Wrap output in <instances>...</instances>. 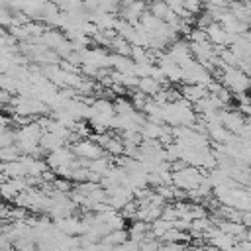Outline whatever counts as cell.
Segmentation results:
<instances>
[{"mask_svg":"<svg viewBox=\"0 0 251 251\" xmlns=\"http://www.w3.org/2000/svg\"><path fill=\"white\" fill-rule=\"evenodd\" d=\"M126 239H127V233L124 229H110L108 237H104V243L106 245H122Z\"/></svg>","mask_w":251,"mask_h":251,"instance_id":"cell-1","label":"cell"},{"mask_svg":"<svg viewBox=\"0 0 251 251\" xmlns=\"http://www.w3.org/2000/svg\"><path fill=\"white\" fill-rule=\"evenodd\" d=\"M169 227H173V224H171V222H155V224H153V233L161 237Z\"/></svg>","mask_w":251,"mask_h":251,"instance_id":"cell-2","label":"cell"},{"mask_svg":"<svg viewBox=\"0 0 251 251\" xmlns=\"http://www.w3.org/2000/svg\"><path fill=\"white\" fill-rule=\"evenodd\" d=\"M51 251H55V249H51Z\"/></svg>","mask_w":251,"mask_h":251,"instance_id":"cell-3","label":"cell"}]
</instances>
